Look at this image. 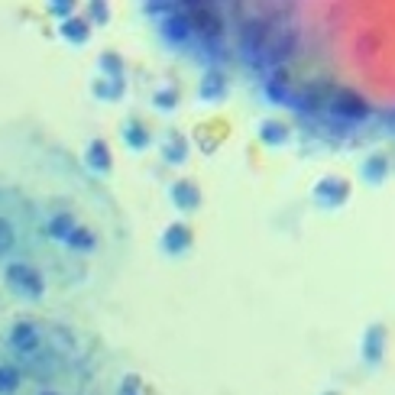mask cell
Returning a JSON list of instances; mask_svg holds the SVG:
<instances>
[{"label": "cell", "instance_id": "4fadbf2b", "mask_svg": "<svg viewBox=\"0 0 395 395\" xmlns=\"http://www.w3.org/2000/svg\"><path fill=\"white\" fill-rule=\"evenodd\" d=\"M13 246H17V230L7 217H0V256H10Z\"/></svg>", "mask_w": 395, "mask_h": 395}, {"label": "cell", "instance_id": "ac0fdd59", "mask_svg": "<svg viewBox=\"0 0 395 395\" xmlns=\"http://www.w3.org/2000/svg\"><path fill=\"white\" fill-rule=\"evenodd\" d=\"M120 91H123V81H120V78H110V85H101V81L94 85V94L97 97H117Z\"/></svg>", "mask_w": 395, "mask_h": 395}, {"label": "cell", "instance_id": "7a4b0ae2", "mask_svg": "<svg viewBox=\"0 0 395 395\" xmlns=\"http://www.w3.org/2000/svg\"><path fill=\"white\" fill-rule=\"evenodd\" d=\"M43 343V334H39V327L36 324H30V321H20V324H13L10 331V347L17 353H23V356H30L36 347Z\"/></svg>", "mask_w": 395, "mask_h": 395}, {"label": "cell", "instance_id": "ffe728a7", "mask_svg": "<svg viewBox=\"0 0 395 395\" xmlns=\"http://www.w3.org/2000/svg\"><path fill=\"white\" fill-rule=\"evenodd\" d=\"M156 107H162V110H165V107H175V91H159V94H156Z\"/></svg>", "mask_w": 395, "mask_h": 395}, {"label": "cell", "instance_id": "9c48e42d", "mask_svg": "<svg viewBox=\"0 0 395 395\" xmlns=\"http://www.w3.org/2000/svg\"><path fill=\"white\" fill-rule=\"evenodd\" d=\"M292 45H295V36H292V32H282L278 39H269L266 43V52L272 62H282V59L292 55Z\"/></svg>", "mask_w": 395, "mask_h": 395}, {"label": "cell", "instance_id": "3957f363", "mask_svg": "<svg viewBox=\"0 0 395 395\" xmlns=\"http://www.w3.org/2000/svg\"><path fill=\"white\" fill-rule=\"evenodd\" d=\"M162 246L169 250L172 256H182L185 250L192 246V230L185 224H172V227H165V234H162Z\"/></svg>", "mask_w": 395, "mask_h": 395}, {"label": "cell", "instance_id": "d6986e66", "mask_svg": "<svg viewBox=\"0 0 395 395\" xmlns=\"http://www.w3.org/2000/svg\"><path fill=\"white\" fill-rule=\"evenodd\" d=\"M165 159L169 162H185V143L182 139H175V143H165Z\"/></svg>", "mask_w": 395, "mask_h": 395}, {"label": "cell", "instance_id": "e0dca14e", "mask_svg": "<svg viewBox=\"0 0 395 395\" xmlns=\"http://www.w3.org/2000/svg\"><path fill=\"white\" fill-rule=\"evenodd\" d=\"M101 68L107 72V78H120V72H123V62H120L114 52H104V55H101Z\"/></svg>", "mask_w": 395, "mask_h": 395}, {"label": "cell", "instance_id": "8992f818", "mask_svg": "<svg viewBox=\"0 0 395 395\" xmlns=\"http://www.w3.org/2000/svg\"><path fill=\"white\" fill-rule=\"evenodd\" d=\"M314 194H318L324 204L337 207V204H343V198L350 194V188H347V182H341V179H324V182L314 188Z\"/></svg>", "mask_w": 395, "mask_h": 395}, {"label": "cell", "instance_id": "277c9868", "mask_svg": "<svg viewBox=\"0 0 395 395\" xmlns=\"http://www.w3.org/2000/svg\"><path fill=\"white\" fill-rule=\"evenodd\" d=\"M75 227H78V221L68 211H55L49 217V224H45V234L52 236V240H59V243H68V236L75 234Z\"/></svg>", "mask_w": 395, "mask_h": 395}, {"label": "cell", "instance_id": "8fae6325", "mask_svg": "<svg viewBox=\"0 0 395 395\" xmlns=\"http://www.w3.org/2000/svg\"><path fill=\"white\" fill-rule=\"evenodd\" d=\"M68 246H72V250H78V253H91V250L97 246V240H94V234H91L88 227L78 224V227H75V234L68 236Z\"/></svg>", "mask_w": 395, "mask_h": 395}, {"label": "cell", "instance_id": "5b68a950", "mask_svg": "<svg viewBox=\"0 0 395 395\" xmlns=\"http://www.w3.org/2000/svg\"><path fill=\"white\" fill-rule=\"evenodd\" d=\"M172 194V201H175V207H182V211H192V207H198L201 204V192H198V185L194 182H175L169 188Z\"/></svg>", "mask_w": 395, "mask_h": 395}, {"label": "cell", "instance_id": "7c38bea8", "mask_svg": "<svg viewBox=\"0 0 395 395\" xmlns=\"http://www.w3.org/2000/svg\"><path fill=\"white\" fill-rule=\"evenodd\" d=\"M62 36L68 39V43L81 45V43L88 39V23H85V20H68V23H62Z\"/></svg>", "mask_w": 395, "mask_h": 395}, {"label": "cell", "instance_id": "5bb4252c", "mask_svg": "<svg viewBox=\"0 0 395 395\" xmlns=\"http://www.w3.org/2000/svg\"><path fill=\"white\" fill-rule=\"evenodd\" d=\"M123 139L130 143V150H143V146L150 143V136H146V130L139 127V123H133V120H130L127 127H123Z\"/></svg>", "mask_w": 395, "mask_h": 395}, {"label": "cell", "instance_id": "6da1fadb", "mask_svg": "<svg viewBox=\"0 0 395 395\" xmlns=\"http://www.w3.org/2000/svg\"><path fill=\"white\" fill-rule=\"evenodd\" d=\"M7 285L23 298H39L45 292V282L39 276V269H32L30 263H10L7 266Z\"/></svg>", "mask_w": 395, "mask_h": 395}, {"label": "cell", "instance_id": "2e32d148", "mask_svg": "<svg viewBox=\"0 0 395 395\" xmlns=\"http://www.w3.org/2000/svg\"><path fill=\"white\" fill-rule=\"evenodd\" d=\"M259 136H263V143H269V146H278V143H285V130H282V123H263Z\"/></svg>", "mask_w": 395, "mask_h": 395}, {"label": "cell", "instance_id": "30bf717a", "mask_svg": "<svg viewBox=\"0 0 395 395\" xmlns=\"http://www.w3.org/2000/svg\"><path fill=\"white\" fill-rule=\"evenodd\" d=\"M23 383V373L13 363H0V395H13Z\"/></svg>", "mask_w": 395, "mask_h": 395}, {"label": "cell", "instance_id": "9a60e30c", "mask_svg": "<svg viewBox=\"0 0 395 395\" xmlns=\"http://www.w3.org/2000/svg\"><path fill=\"white\" fill-rule=\"evenodd\" d=\"M224 94V81H221V75H207L204 78V85H201V97L204 101H214V97H221Z\"/></svg>", "mask_w": 395, "mask_h": 395}, {"label": "cell", "instance_id": "ba28073f", "mask_svg": "<svg viewBox=\"0 0 395 395\" xmlns=\"http://www.w3.org/2000/svg\"><path fill=\"white\" fill-rule=\"evenodd\" d=\"M334 110H337V114H343V117H353V120L366 117V104L356 94H341L337 101H334Z\"/></svg>", "mask_w": 395, "mask_h": 395}, {"label": "cell", "instance_id": "52a82bcc", "mask_svg": "<svg viewBox=\"0 0 395 395\" xmlns=\"http://www.w3.org/2000/svg\"><path fill=\"white\" fill-rule=\"evenodd\" d=\"M88 165H91V172H101V175H107L110 172V152H107V143L104 139H94L91 146H88Z\"/></svg>", "mask_w": 395, "mask_h": 395}]
</instances>
